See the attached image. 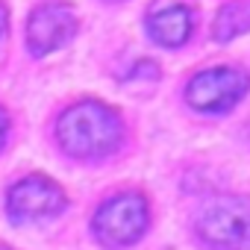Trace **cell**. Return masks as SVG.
<instances>
[{
	"label": "cell",
	"instance_id": "5",
	"mask_svg": "<svg viewBox=\"0 0 250 250\" xmlns=\"http://www.w3.org/2000/svg\"><path fill=\"white\" fill-rule=\"evenodd\" d=\"M77 33V18L62 3H44L30 15L27 24V47L36 56H47L68 44Z\"/></svg>",
	"mask_w": 250,
	"mask_h": 250
},
{
	"label": "cell",
	"instance_id": "4",
	"mask_svg": "<svg viewBox=\"0 0 250 250\" xmlns=\"http://www.w3.org/2000/svg\"><path fill=\"white\" fill-rule=\"evenodd\" d=\"M247 88H250L247 71L221 65V68L194 74L186 88V100L197 112H227L247 94Z\"/></svg>",
	"mask_w": 250,
	"mask_h": 250
},
{
	"label": "cell",
	"instance_id": "3",
	"mask_svg": "<svg viewBox=\"0 0 250 250\" xmlns=\"http://www.w3.org/2000/svg\"><path fill=\"white\" fill-rule=\"evenodd\" d=\"M147 229V200L136 191H124L106 200L94 215V235L106 247H127Z\"/></svg>",
	"mask_w": 250,
	"mask_h": 250
},
{
	"label": "cell",
	"instance_id": "10",
	"mask_svg": "<svg viewBox=\"0 0 250 250\" xmlns=\"http://www.w3.org/2000/svg\"><path fill=\"white\" fill-rule=\"evenodd\" d=\"M3 33H6V9L0 6V36H3Z\"/></svg>",
	"mask_w": 250,
	"mask_h": 250
},
{
	"label": "cell",
	"instance_id": "6",
	"mask_svg": "<svg viewBox=\"0 0 250 250\" xmlns=\"http://www.w3.org/2000/svg\"><path fill=\"white\" fill-rule=\"evenodd\" d=\"M9 215L18 221L47 218L65 209V191L47 177H27L9 191Z\"/></svg>",
	"mask_w": 250,
	"mask_h": 250
},
{
	"label": "cell",
	"instance_id": "7",
	"mask_svg": "<svg viewBox=\"0 0 250 250\" xmlns=\"http://www.w3.org/2000/svg\"><path fill=\"white\" fill-rule=\"evenodd\" d=\"M194 30L191 9L183 3H168V6H153L147 12V33L156 44L162 47H180L188 42Z\"/></svg>",
	"mask_w": 250,
	"mask_h": 250
},
{
	"label": "cell",
	"instance_id": "2",
	"mask_svg": "<svg viewBox=\"0 0 250 250\" xmlns=\"http://www.w3.org/2000/svg\"><path fill=\"white\" fill-rule=\"evenodd\" d=\"M197 238L212 250H250V200L212 197L197 215Z\"/></svg>",
	"mask_w": 250,
	"mask_h": 250
},
{
	"label": "cell",
	"instance_id": "12",
	"mask_svg": "<svg viewBox=\"0 0 250 250\" xmlns=\"http://www.w3.org/2000/svg\"><path fill=\"white\" fill-rule=\"evenodd\" d=\"M115 3H118V0H115Z\"/></svg>",
	"mask_w": 250,
	"mask_h": 250
},
{
	"label": "cell",
	"instance_id": "1",
	"mask_svg": "<svg viewBox=\"0 0 250 250\" xmlns=\"http://www.w3.org/2000/svg\"><path fill=\"white\" fill-rule=\"evenodd\" d=\"M121 136H124L121 115L97 100L74 103L71 109L62 112L59 127H56V139L62 150L80 159L112 153L121 145Z\"/></svg>",
	"mask_w": 250,
	"mask_h": 250
},
{
	"label": "cell",
	"instance_id": "11",
	"mask_svg": "<svg viewBox=\"0 0 250 250\" xmlns=\"http://www.w3.org/2000/svg\"><path fill=\"white\" fill-rule=\"evenodd\" d=\"M0 250H6V247H0Z\"/></svg>",
	"mask_w": 250,
	"mask_h": 250
},
{
	"label": "cell",
	"instance_id": "8",
	"mask_svg": "<svg viewBox=\"0 0 250 250\" xmlns=\"http://www.w3.org/2000/svg\"><path fill=\"white\" fill-rule=\"evenodd\" d=\"M244 33H250V0H229L215 15L212 36L215 42H229Z\"/></svg>",
	"mask_w": 250,
	"mask_h": 250
},
{
	"label": "cell",
	"instance_id": "9",
	"mask_svg": "<svg viewBox=\"0 0 250 250\" xmlns=\"http://www.w3.org/2000/svg\"><path fill=\"white\" fill-rule=\"evenodd\" d=\"M6 127H9V124H6V112L0 109V145H3V139H6Z\"/></svg>",
	"mask_w": 250,
	"mask_h": 250
}]
</instances>
